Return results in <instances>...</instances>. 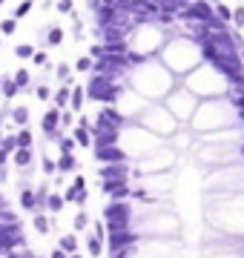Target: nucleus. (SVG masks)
<instances>
[{
	"label": "nucleus",
	"mask_w": 244,
	"mask_h": 258,
	"mask_svg": "<svg viewBox=\"0 0 244 258\" xmlns=\"http://www.w3.org/2000/svg\"><path fill=\"white\" fill-rule=\"evenodd\" d=\"M15 141H18V149L20 147H29V144H32V132H29V129H20Z\"/></svg>",
	"instance_id": "4be33fe9"
},
{
	"label": "nucleus",
	"mask_w": 244,
	"mask_h": 258,
	"mask_svg": "<svg viewBox=\"0 0 244 258\" xmlns=\"http://www.w3.org/2000/svg\"><path fill=\"white\" fill-rule=\"evenodd\" d=\"M75 141H78V144H84V147L89 144V135H86V126H78V129H75Z\"/></svg>",
	"instance_id": "393cba45"
},
{
	"label": "nucleus",
	"mask_w": 244,
	"mask_h": 258,
	"mask_svg": "<svg viewBox=\"0 0 244 258\" xmlns=\"http://www.w3.org/2000/svg\"><path fill=\"white\" fill-rule=\"evenodd\" d=\"M101 123H121V118H118V112L115 109H101Z\"/></svg>",
	"instance_id": "aec40b11"
},
{
	"label": "nucleus",
	"mask_w": 244,
	"mask_h": 258,
	"mask_svg": "<svg viewBox=\"0 0 244 258\" xmlns=\"http://www.w3.org/2000/svg\"><path fill=\"white\" fill-rule=\"evenodd\" d=\"M49 207H52V210H60V198H57V195L55 198H49Z\"/></svg>",
	"instance_id": "cd10ccee"
},
{
	"label": "nucleus",
	"mask_w": 244,
	"mask_h": 258,
	"mask_svg": "<svg viewBox=\"0 0 244 258\" xmlns=\"http://www.w3.org/2000/svg\"><path fill=\"white\" fill-rule=\"evenodd\" d=\"M210 3H221V0H210Z\"/></svg>",
	"instance_id": "c756f323"
},
{
	"label": "nucleus",
	"mask_w": 244,
	"mask_h": 258,
	"mask_svg": "<svg viewBox=\"0 0 244 258\" xmlns=\"http://www.w3.org/2000/svg\"><path fill=\"white\" fill-rule=\"evenodd\" d=\"M167 29L161 26L158 20H144L130 32V49L138 52L141 57H155L161 55V49L167 43Z\"/></svg>",
	"instance_id": "f03ea898"
},
{
	"label": "nucleus",
	"mask_w": 244,
	"mask_h": 258,
	"mask_svg": "<svg viewBox=\"0 0 244 258\" xmlns=\"http://www.w3.org/2000/svg\"><path fill=\"white\" fill-rule=\"evenodd\" d=\"M233 29H244V3L233 9Z\"/></svg>",
	"instance_id": "412c9836"
},
{
	"label": "nucleus",
	"mask_w": 244,
	"mask_h": 258,
	"mask_svg": "<svg viewBox=\"0 0 244 258\" xmlns=\"http://www.w3.org/2000/svg\"><path fill=\"white\" fill-rule=\"evenodd\" d=\"M0 144H3V141H0Z\"/></svg>",
	"instance_id": "2f4dec72"
},
{
	"label": "nucleus",
	"mask_w": 244,
	"mask_h": 258,
	"mask_svg": "<svg viewBox=\"0 0 244 258\" xmlns=\"http://www.w3.org/2000/svg\"><path fill=\"white\" fill-rule=\"evenodd\" d=\"M84 98H86V89H84V86H72V112H81V106H84Z\"/></svg>",
	"instance_id": "f8f14e48"
},
{
	"label": "nucleus",
	"mask_w": 244,
	"mask_h": 258,
	"mask_svg": "<svg viewBox=\"0 0 244 258\" xmlns=\"http://www.w3.org/2000/svg\"><path fill=\"white\" fill-rule=\"evenodd\" d=\"M15 81H18L20 89H29V86H32V72L20 66V69H15Z\"/></svg>",
	"instance_id": "9b49d317"
},
{
	"label": "nucleus",
	"mask_w": 244,
	"mask_h": 258,
	"mask_svg": "<svg viewBox=\"0 0 244 258\" xmlns=\"http://www.w3.org/2000/svg\"><path fill=\"white\" fill-rule=\"evenodd\" d=\"M35 52H38L35 43H18V46H15V57H18V60H32Z\"/></svg>",
	"instance_id": "0eeeda50"
},
{
	"label": "nucleus",
	"mask_w": 244,
	"mask_h": 258,
	"mask_svg": "<svg viewBox=\"0 0 244 258\" xmlns=\"http://www.w3.org/2000/svg\"><path fill=\"white\" fill-rule=\"evenodd\" d=\"M161 63L167 66L169 72L175 75H184V72H193L198 66L204 63V55H201V43L196 37L190 35H175L169 37L164 49H161Z\"/></svg>",
	"instance_id": "f257e3e1"
},
{
	"label": "nucleus",
	"mask_w": 244,
	"mask_h": 258,
	"mask_svg": "<svg viewBox=\"0 0 244 258\" xmlns=\"http://www.w3.org/2000/svg\"><path fill=\"white\" fill-rule=\"evenodd\" d=\"M40 40H43L40 46L55 49V46H60V43L66 40V32H64L60 26H57V23H49V26H43V29H40Z\"/></svg>",
	"instance_id": "20e7f679"
},
{
	"label": "nucleus",
	"mask_w": 244,
	"mask_h": 258,
	"mask_svg": "<svg viewBox=\"0 0 244 258\" xmlns=\"http://www.w3.org/2000/svg\"><path fill=\"white\" fill-rule=\"evenodd\" d=\"M72 72H75V66L64 63V60H60V63L55 66V78H57L60 83H72Z\"/></svg>",
	"instance_id": "1a4fd4ad"
},
{
	"label": "nucleus",
	"mask_w": 244,
	"mask_h": 258,
	"mask_svg": "<svg viewBox=\"0 0 244 258\" xmlns=\"http://www.w3.org/2000/svg\"><path fill=\"white\" fill-rule=\"evenodd\" d=\"M103 55H106V46H103V43H92V46H89V57L101 60Z\"/></svg>",
	"instance_id": "5701e85b"
},
{
	"label": "nucleus",
	"mask_w": 244,
	"mask_h": 258,
	"mask_svg": "<svg viewBox=\"0 0 244 258\" xmlns=\"http://www.w3.org/2000/svg\"><path fill=\"white\" fill-rule=\"evenodd\" d=\"M0 89H3V98H6V101H12V98L20 92V86H18V81H15V75H3Z\"/></svg>",
	"instance_id": "423d86ee"
},
{
	"label": "nucleus",
	"mask_w": 244,
	"mask_h": 258,
	"mask_svg": "<svg viewBox=\"0 0 244 258\" xmlns=\"http://www.w3.org/2000/svg\"><path fill=\"white\" fill-rule=\"evenodd\" d=\"M3 3H6V0H0V6H3Z\"/></svg>",
	"instance_id": "7c9ffc66"
},
{
	"label": "nucleus",
	"mask_w": 244,
	"mask_h": 258,
	"mask_svg": "<svg viewBox=\"0 0 244 258\" xmlns=\"http://www.w3.org/2000/svg\"><path fill=\"white\" fill-rule=\"evenodd\" d=\"M238 55H241V60H244V49H238Z\"/></svg>",
	"instance_id": "c85d7f7f"
},
{
	"label": "nucleus",
	"mask_w": 244,
	"mask_h": 258,
	"mask_svg": "<svg viewBox=\"0 0 244 258\" xmlns=\"http://www.w3.org/2000/svg\"><path fill=\"white\" fill-rule=\"evenodd\" d=\"M72 86H75V83H60V89L52 95V101H55L57 109H60V106H66V103H72Z\"/></svg>",
	"instance_id": "39448f33"
},
{
	"label": "nucleus",
	"mask_w": 244,
	"mask_h": 258,
	"mask_svg": "<svg viewBox=\"0 0 244 258\" xmlns=\"http://www.w3.org/2000/svg\"><path fill=\"white\" fill-rule=\"evenodd\" d=\"M55 9L60 15H72L75 12V0H55Z\"/></svg>",
	"instance_id": "a211bd4d"
},
{
	"label": "nucleus",
	"mask_w": 244,
	"mask_h": 258,
	"mask_svg": "<svg viewBox=\"0 0 244 258\" xmlns=\"http://www.w3.org/2000/svg\"><path fill=\"white\" fill-rule=\"evenodd\" d=\"M57 123H60V109H49L46 115H43V129H46V132H55Z\"/></svg>",
	"instance_id": "9d476101"
},
{
	"label": "nucleus",
	"mask_w": 244,
	"mask_h": 258,
	"mask_svg": "<svg viewBox=\"0 0 244 258\" xmlns=\"http://www.w3.org/2000/svg\"><path fill=\"white\" fill-rule=\"evenodd\" d=\"M32 66H35V69H40V66H49L46 49H38V52H35V57H32Z\"/></svg>",
	"instance_id": "6ab92c4d"
},
{
	"label": "nucleus",
	"mask_w": 244,
	"mask_h": 258,
	"mask_svg": "<svg viewBox=\"0 0 244 258\" xmlns=\"http://www.w3.org/2000/svg\"><path fill=\"white\" fill-rule=\"evenodd\" d=\"M12 120H15L18 126H26L29 123V109L26 106H15V109H12Z\"/></svg>",
	"instance_id": "ddd939ff"
},
{
	"label": "nucleus",
	"mask_w": 244,
	"mask_h": 258,
	"mask_svg": "<svg viewBox=\"0 0 244 258\" xmlns=\"http://www.w3.org/2000/svg\"><path fill=\"white\" fill-rule=\"evenodd\" d=\"M121 83L109 78V75H98L92 72L89 75V83H86V98H92V101H101V103H112L121 98Z\"/></svg>",
	"instance_id": "7ed1b4c3"
},
{
	"label": "nucleus",
	"mask_w": 244,
	"mask_h": 258,
	"mask_svg": "<svg viewBox=\"0 0 244 258\" xmlns=\"http://www.w3.org/2000/svg\"><path fill=\"white\" fill-rule=\"evenodd\" d=\"M60 123H72V112H60Z\"/></svg>",
	"instance_id": "bb28decb"
},
{
	"label": "nucleus",
	"mask_w": 244,
	"mask_h": 258,
	"mask_svg": "<svg viewBox=\"0 0 244 258\" xmlns=\"http://www.w3.org/2000/svg\"><path fill=\"white\" fill-rule=\"evenodd\" d=\"M15 32H18V18H3L0 20V35H15Z\"/></svg>",
	"instance_id": "2eb2a0df"
},
{
	"label": "nucleus",
	"mask_w": 244,
	"mask_h": 258,
	"mask_svg": "<svg viewBox=\"0 0 244 258\" xmlns=\"http://www.w3.org/2000/svg\"><path fill=\"white\" fill-rule=\"evenodd\" d=\"M29 161H32V152H29V147L15 149V164H18V166H26Z\"/></svg>",
	"instance_id": "f3484780"
},
{
	"label": "nucleus",
	"mask_w": 244,
	"mask_h": 258,
	"mask_svg": "<svg viewBox=\"0 0 244 258\" xmlns=\"http://www.w3.org/2000/svg\"><path fill=\"white\" fill-rule=\"evenodd\" d=\"M75 72H81V75H92V72H95V57L81 55V57L75 60Z\"/></svg>",
	"instance_id": "6e6552de"
},
{
	"label": "nucleus",
	"mask_w": 244,
	"mask_h": 258,
	"mask_svg": "<svg viewBox=\"0 0 244 258\" xmlns=\"http://www.w3.org/2000/svg\"><path fill=\"white\" fill-rule=\"evenodd\" d=\"M216 15L224 20V23H230V26H233V9L227 6L224 0H221V3H216Z\"/></svg>",
	"instance_id": "dca6fc26"
},
{
	"label": "nucleus",
	"mask_w": 244,
	"mask_h": 258,
	"mask_svg": "<svg viewBox=\"0 0 244 258\" xmlns=\"http://www.w3.org/2000/svg\"><path fill=\"white\" fill-rule=\"evenodd\" d=\"M35 95H38V101H49L52 98V89H49L46 83H40L38 89H35Z\"/></svg>",
	"instance_id": "b1692460"
},
{
	"label": "nucleus",
	"mask_w": 244,
	"mask_h": 258,
	"mask_svg": "<svg viewBox=\"0 0 244 258\" xmlns=\"http://www.w3.org/2000/svg\"><path fill=\"white\" fill-rule=\"evenodd\" d=\"M60 169H75V158L64 155V158H60Z\"/></svg>",
	"instance_id": "a878e982"
},
{
	"label": "nucleus",
	"mask_w": 244,
	"mask_h": 258,
	"mask_svg": "<svg viewBox=\"0 0 244 258\" xmlns=\"http://www.w3.org/2000/svg\"><path fill=\"white\" fill-rule=\"evenodd\" d=\"M32 6H35V0H20L18 6H15V12H12V18H26L29 12H32Z\"/></svg>",
	"instance_id": "4468645a"
}]
</instances>
